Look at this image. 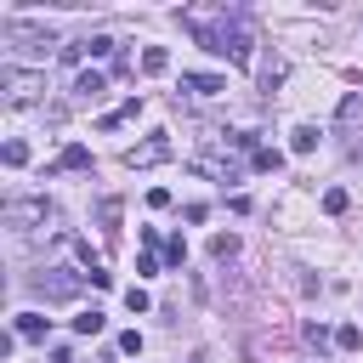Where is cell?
I'll return each instance as SVG.
<instances>
[{"label": "cell", "instance_id": "obj_1", "mask_svg": "<svg viewBox=\"0 0 363 363\" xmlns=\"http://www.w3.org/2000/svg\"><path fill=\"white\" fill-rule=\"evenodd\" d=\"M238 17L227 11V6H182V28L204 45V51H216L221 40H227V28H233Z\"/></svg>", "mask_w": 363, "mask_h": 363}, {"label": "cell", "instance_id": "obj_2", "mask_svg": "<svg viewBox=\"0 0 363 363\" xmlns=\"http://www.w3.org/2000/svg\"><path fill=\"white\" fill-rule=\"evenodd\" d=\"M0 85H6V102H11V108H28V102L45 91V79H40L34 68H0Z\"/></svg>", "mask_w": 363, "mask_h": 363}, {"label": "cell", "instance_id": "obj_3", "mask_svg": "<svg viewBox=\"0 0 363 363\" xmlns=\"http://www.w3.org/2000/svg\"><path fill=\"white\" fill-rule=\"evenodd\" d=\"M57 210L45 199H6V227H45Z\"/></svg>", "mask_w": 363, "mask_h": 363}, {"label": "cell", "instance_id": "obj_4", "mask_svg": "<svg viewBox=\"0 0 363 363\" xmlns=\"http://www.w3.org/2000/svg\"><path fill=\"white\" fill-rule=\"evenodd\" d=\"M79 284H85V278H79L74 267H45V272H40V295H45V301H74Z\"/></svg>", "mask_w": 363, "mask_h": 363}, {"label": "cell", "instance_id": "obj_5", "mask_svg": "<svg viewBox=\"0 0 363 363\" xmlns=\"http://www.w3.org/2000/svg\"><path fill=\"white\" fill-rule=\"evenodd\" d=\"M6 40H11L23 57H51V45H57V34H51V28H23V23H11V28H6Z\"/></svg>", "mask_w": 363, "mask_h": 363}, {"label": "cell", "instance_id": "obj_6", "mask_svg": "<svg viewBox=\"0 0 363 363\" xmlns=\"http://www.w3.org/2000/svg\"><path fill=\"white\" fill-rule=\"evenodd\" d=\"M164 159H170V136H147V142L125 147V164L130 170H147V164H164Z\"/></svg>", "mask_w": 363, "mask_h": 363}, {"label": "cell", "instance_id": "obj_7", "mask_svg": "<svg viewBox=\"0 0 363 363\" xmlns=\"http://www.w3.org/2000/svg\"><path fill=\"white\" fill-rule=\"evenodd\" d=\"M182 85H187V91H199V96H216V91H227V79H221V74H182Z\"/></svg>", "mask_w": 363, "mask_h": 363}, {"label": "cell", "instance_id": "obj_8", "mask_svg": "<svg viewBox=\"0 0 363 363\" xmlns=\"http://www.w3.org/2000/svg\"><path fill=\"white\" fill-rule=\"evenodd\" d=\"M45 329H51V323H45L40 312H17V340H45Z\"/></svg>", "mask_w": 363, "mask_h": 363}, {"label": "cell", "instance_id": "obj_9", "mask_svg": "<svg viewBox=\"0 0 363 363\" xmlns=\"http://www.w3.org/2000/svg\"><path fill=\"white\" fill-rule=\"evenodd\" d=\"M57 170H91V153H85L79 142H68V147L57 153Z\"/></svg>", "mask_w": 363, "mask_h": 363}, {"label": "cell", "instance_id": "obj_10", "mask_svg": "<svg viewBox=\"0 0 363 363\" xmlns=\"http://www.w3.org/2000/svg\"><path fill=\"white\" fill-rule=\"evenodd\" d=\"M74 96H79V102H96V96H102V74H96V68L79 74V79H74Z\"/></svg>", "mask_w": 363, "mask_h": 363}, {"label": "cell", "instance_id": "obj_11", "mask_svg": "<svg viewBox=\"0 0 363 363\" xmlns=\"http://www.w3.org/2000/svg\"><path fill=\"white\" fill-rule=\"evenodd\" d=\"M164 68H170V51L164 45H147L142 51V74H164Z\"/></svg>", "mask_w": 363, "mask_h": 363}, {"label": "cell", "instance_id": "obj_12", "mask_svg": "<svg viewBox=\"0 0 363 363\" xmlns=\"http://www.w3.org/2000/svg\"><path fill=\"white\" fill-rule=\"evenodd\" d=\"M289 147H295V153H312V147H318V125H295V130H289Z\"/></svg>", "mask_w": 363, "mask_h": 363}, {"label": "cell", "instance_id": "obj_13", "mask_svg": "<svg viewBox=\"0 0 363 363\" xmlns=\"http://www.w3.org/2000/svg\"><path fill=\"white\" fill-rule=\"evenodd\" d=\"M210 255H216V261H233V255H238V238H233V233H216V238H210Z\"/></svg>", "mask_w": 363, "mask_h": 363}, {"label": "cell", "instance_id": "obj_14", "mask_svg": "<svg viewBox=\"0 0 363 363\" xmlns=\"http://www.w3.org/2000/svg\"><path fill=\"white\" fill-rule=\"evenodd\" d=\"M335 346H340V352H357V346H363V329H357V323H340V329H335Z\"/></svg>", "mask_w": 363, "mask_h": 363}, {"label": "cell", "instance_id": "obj_15", "mask_svg": "<svg viewBox=\"0 0 363 363\" xmlns=\"http://www.w3.org/2000/svg\"><path fill=\"white\" fill-rule=\"evenodd\" d=\"M0 159H6L11 170H17V164H28V142H17V136H11V142L0 147Z\"/></svg>", "mask_w": 363, "mask_h": 363}, {"label": "cell", "instance_id": "obj_16", "mask_svg": "<svg viewBox=\"0 0 363 363\" xmlns=\"http://www.w3.org/2000/svg\"><path fill=\"white\" fill-rule=\"evenodd\" d=\"M85 45V57H108L113 51V34H91V40H79Z\"/></svg>", "mask_w": 363, "mask_h": 363}, {"label": "cell", "instance_id": "obj_17", "mask_svg": "<svg viewBox=\"0 0 363 363\" xmlns=\"http://www.w3.org/2000/svg\"><path fill=\"white\" fill-rule=\"evenodd\" d=\"M278 164H284L278 147H255V170H278Z\"/></svg>", "mask_w": 363, "mask_h": 363}, {"label": "cell", "instance_id": "obj_18", "mask_svg": "<svg viewBox=\"0 0 363 363\" xmlns=\"http://www.w3.org/2000/svg\"><path fill=\"white\" fill-rule=\"evenodd\" d=\"M74 329H79V335H102V312H79Z\"/></svg>", "mask_w": 363, "mask_h": 363}, {"label": "cell", "instance_id": "obj_19", "mask_svg": "<svg viewBox=\"0 0 363 363\" xmlns=\"http://www.w3.org/2000/svg\"><path fill=\"white\" fill-rule=\"evenodd\" d=\"M278 79H284V62H278V57H272V62H261V85H267V91H272V85H278Z\"/></svg>", "mask_w": 363, "mask_h": 363}, {"label": "cell", "instance_id": "obj_20", "mask_svg": "<svg viewBox=\"0 0 363 363\" xmlns=\"http://www.w3.org/2000/svg\"><path fill=\"white\" fill-rule=\"evenodd\" d=\"M323 210H329V216H340V210H346V193H340V187H329V193H323Z\"/></svg>", "mask_w": 363, "mask_h": 363}, {"label": "cell", "instance_id": "obj_21", "mask_svg": "<svg viewBox=\"0 0 363 363\" xmlns=\"http://www.w3.org/2000/svg\"><path fill=\"white\" fill-rule=\"evenodd\" d=\"M164 261H170V267H182V261H187V244H182V238H170V244H164Z\"/></svg>", "mask_w": 363, "mask_h": 363}, {"label": "cell", "instance_id": "obj_22", "mask_svg": "<svg viewBox=\"0 0 363 363\" xmlns=\"http://www.w3.org/2000/svg\"><path fill=\"white\" fill-rule=\"evenodd\" d=\"M125 306H130V312H147L153 301H147V289H125Z\"/></svg>", "mask_w": 363, "mask_h": 363}, {"label": "cell", "instance_id": "obj_23", "mask_svg": "<svg viewBox=\"0 0 363 363\" xmlns=\"http://www.w3.org/2000/svg\"><path fill=\"white\" fill-rule=\"evenodd\" d=\"M119 352H130V357H136V352H142V335H136V329H125V335H119Z\"/></svg>", "mask_w": 363, "mask_h": 363}]
</instances>
